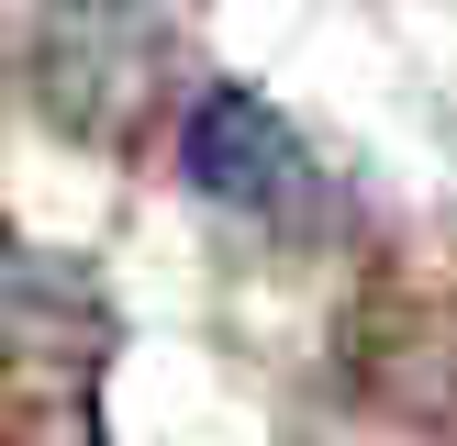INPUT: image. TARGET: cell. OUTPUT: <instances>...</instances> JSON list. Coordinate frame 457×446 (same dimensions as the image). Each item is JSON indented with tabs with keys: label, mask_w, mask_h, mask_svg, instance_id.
Listing matches in <instances>:
<instances>
[{
	"label": "cell",
	"mask_w": 457,
	"mask_h": 446,
	"mask_svg": "<svg viewBox=\"0 0 457 446\" xmlns=\"http://www.w3.org/2000/svg\"><path fill=\"white\" fill-rule=\"evenodd\" d=\"M179 178H190L223 223H245V235H268V245L335 235V178H324V156L290 134L279 101H257V89H235V78L201 89V101L179 112Z\"/></svg>",
	"instance_id": "obj_1"
},
{
	"label": "cell",
	"mask_w": 457,
	"mask_h": 446,
	"mask_svg": "<svg viewBox=\"0 0 457 446\" xmlns=\"http://www.w3.org/2000/svg\"><path fill=\"white\" fill-rule=\"evenodd\" d=\"M190 0H45L34 22V89L56 101V123H112L145 89L156 45L179 34Z\"/></svg>",
	"instance_id": "obj_2"
}]
</instances>
